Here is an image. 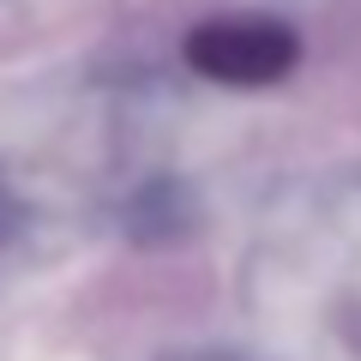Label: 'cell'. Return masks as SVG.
<instances>
[{
	"label": "cell",
	"mask_w": 361,
	"mask_h": 361,
	"mask_svg": "<svg viewBox=\"0 0 361 361\" xmlns=\"http://www.w3.org/2000/svg\"><path fill=\"white\" fill-rule=\"evenodd\" d=\"M18 223H25V205H18V193L0 180V253H6V241L18 235Z\"/></svg>",
	"instance_id": "2"
},
{
	"label": "cell",
	"mask_w": 361,
	"mask_h": 361,
	"mask_svg": "<svg viewBox=\"0 0 361 361\" xmlns=\"http://www.w3.org/2000/svg\"><path fill=\"white\" fill-rule=\"evenodd\" d=\"M187 66L211 85H229V90H265L277 78L295 73L301 61V37L283 25V18H265V13H223L205 18V25L187 30Z\"/></svg>",
	"instance_id": "1"
},
{
	"label": "cell",
	"mask_w": 361,
	"mask_h": 361,
	"mask_svg": "<svg viewBox=\"0 0 361 361\" xmlns=\"http://www.w3.org/2000/svg\"><path fill=\"white\" fill-rule=\"evenodd\" d=\"M169 361H241V355H223V349H205V355H169Z\"/></svg>",
	"instance_id": "3"
}]
</instances>
